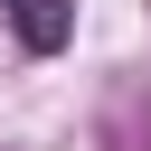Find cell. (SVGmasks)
<instances>
[{"label":"cell","instance_id":"1","mask_svg":"<svg viewBox=\"0 0 151 151\" xmlns=\"http://www.w3.org/2000/svg\"><path fill=\"white\" fill-rule=\"evenodd\" d=\"M9 28H19L28 57H57L76 38V0H9Z\"/></svg>","mask_w":151,"mask_h":151}]
</instances>
